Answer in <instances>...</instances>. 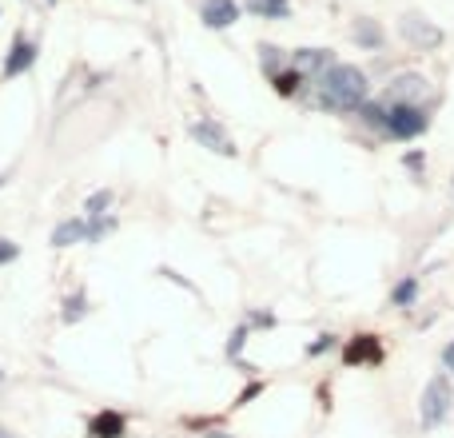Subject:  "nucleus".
<instances>
[{
    "mask_svg": "<svg viewBox=\"0 0 454 438\" xmlns=\"http://www.w3.org/2000/svg\"><path fill=\"white\" fill-rule=\"evenodd\" d=\"M450 411H454V383H450L447 371H439V375L423 387V399H419V423H423V431H434V426H442L450 418Z\"/></svg>",
    "mask_w": 454,
    "mask_h": 438,
    "instance_id": "nucleus-2",
    "label": "nucleus"
},
{
    "mask_svg": "<svg viewBox=\"0 0 454 438\" xmlns=\"http://www.w3.org/2000/svg\"><path fill=\"white\" fill-rule=\"evenodd\" d=\"M343 359L351 363V367H355V363H379V359H383V347H379L375 335H355V343L343 351Z\"/></svg>",
    "mask_w": 454,
    "mask_h": 438,
    "instance_id": "nucleus-9",
    "label": "nucleus"
},
{
    "mask_svg": "<svg viewBox=\"0 0 454 438\" xmlns=\"http://www.w3.org/2000/svg\"><path fill=\"white\" fill-rule=\"evenodd\" d=\"M442 371H447V375H454V339L447 347H442Z\"/></svg>",
    "mask_w": 454,
    "mask_h": 438,
    "instance_id": "nucleus-18",
    "label": "nucleus"
},
{
    "mask_svg": "<svg viewBox=\"0 0 454 438\" xmlns=\"http://www.w3.org/2000/svg\"><path fill=\"white\" fill-rule=\"evenodd\" d=\"M295 84H299V76L291 72V76H275V92H283V96H291L295 92Z\"/></svg>",
    "mask_w": 454,
    "mask_h": 438,
    "instance_id": "nucleus-17",
    "label": "nucleus"
},
{
    "mask_svg": "<svg viewBox=\"0 0 454 438\" xmlns=\"http://www.w3.org/2000/svg\"><path fill=\"white\" fill-rule=\"evenodd\" d=\"M431 128V116H427L419 104H387V128L383 132L391 140H415Z\"/></svg>",
    "mask_w": 454,
    "mask_h": 438,
    "instance_id": "nucleus-3",
    "label": "nucleus"
},
{
    "mask_svg": "<svg viewBox=\"0 0 454 438\" xmlns=\"http://www.w3.org/2000/svg\"><path fill=\"white\" fill-rule=\"evenodd\" d=\"M0 383H4V375H0Z\"/></svg>",
    "mask_w": 454,
    "mask_h": 438,
    "instance_id": "nucleus-23",
    "label": "nucleus"
},
{
    "mask_svg": "<svg viewBox=\"0 0 454 438\" xmlns=\"http://www.w3.org/2000/svg\"><path fill=\"white\" fill-rule=\"evenodd\" d=\"M32 64H36V44H32V40H24V36H16V40H12V48H8L4 76H8V80L20 76V72H28Z\"/></svg>",
    "mask_w": 454,
    "mask_h": 438,
    "instance_id": "nucleus-7",
    "label": "nucleus"
},
{
    "mask_svg": "<svg viewBox=\"0 0 454 438\" xmlns=\"http://www.w3.org/2000/svg\"><path fill=\"white\" fill-rule=\"evenodd\" d=\"M399 36L407 40L411 48H419V52H431V48L442 44V28L434 20H427L423 12H407L399 16Z\"/></svg>",
    "mask_w": 454,
    "mask_h": 438,
    "instance_id": "nucleus-4",
    "label": "nucleus"
},
{
    "mask_svg": "<svg viewBox=\"0 0 454 438\" xmlns=\"http://www.w3.org/2000/svg\"><path fill=\"white\" fill-rule=\"evenodd\" d=\"M355 40H359L363 48H371V52H379L383 48V28H379V20H367V16H359L355 20Z\"/></svg>",
    "mask_w": 454,
    "mask_h": 438,
    "instance_id": "nucleus-11",
    "label": "nucleus"
},
{
    "mask_svg": "<svg viewBox=\"0 0 454 438\" xmlns=\"http://www.w3.org/2000/svg\"><path fill=\"white\" fill-rule=\"evenodd\" d=\"M192 140H200L204 148H212V152H220V156H235V144H231V136L223 132L215 120H196L192 124Z\"/></svg>",
    "mask_w": 454,
    "mask_h": 438,
    "instance_id": "nucleus-6",
    "label": "nucleus"
},
{
    "mask_svg": "<svg viewBox=\"0 0 454 438\" xmlns=\"http://www.w3.org/2000/svg\"><path fill=\"white\" fill-rule=\"evenodd\" d=\"M247 12L267 16V20H283V16H291V0H247Z\"/></svg>",
    "mask_w": 454,
    "mask_h": 438,
    "instance_id": "nucleus-12",
    "label": "nucleus"
},
{
    "mask_svg": "<svg viewBox=\"0 0 454 438\" xmlns=\"http://www.w3.org/2000/svg\"><path fill=\"white\" fill-rule=\"evenodd\" d=\"M295 64H299V72H315V68H323V64L331 68V56L323 52V48H299Z\"/></svg>",
    "mask_w": 454,
    "mask_h": 438,
    "instance_id": "nucleus-14",
    "label": "nucleus"
},
{
    "mask_svg": "<svg viewBox=\"0 0 454 438\" xmlns=\"http://www.w3.org/2000/svg\"><path fill=\"white\" fill-rule=\"evenodd\" d=\"M367 72L355 68V64H331L327 72L319 76V100L323 108L335 112H359L367 104Z\"/></svg>",
    "mask_w": 454,
    "mask_h": 438,
    "instance_id": "nucleus-1",
    "label": "nucleus"
},
{
    "mask_svg": "<svg viewBox=\"0 0 454 438\" xmlns=\"http://www.w3.org/2000/svg\"><path fill=\"white\" fill-rule=\"evenodd\" d=\"M92 434L96 438H120L124 434V418H120L116 411H104V415L92 418Z\"/></svg>",
    "mask_w": 454,
    "mask_h": 438,
    "instance_id": "nucleus-13",
    "label": "nucleus"
},
{
    "mask_svg": "<svg viewBox=\"0 0 454 438\" xmlns=\"http://www.w3.org/2000/svg\"><path fill=\"white\" fill-rule=\"evenodd\" d=\"M0 184H4V180H0Z\"/></svg>",
    "mask_w": 454,
    "mask_h": 438,
    "instance_id": "nucleus-24",
    "label": "nucleus"
},
{
    "mask_svg": "<svg viewBox=\"0 0 454 438\" xmlns=\"http://www.w3.org/2000/svg\"><path fill=\"white\" fill-rule=\"evenodd\" d=\"M207 438H231V434H223V431H215V434H207Z\"/></svg>",
    "mask_w": 454,
    "mask_h": 438,
    "instance_id": "nucleus-21",
    "label": "nucleus"
},
{
    "mask_svg": "<svg viewBox=\"0 0 454 438\" xmlns=\"http://www.w3.org/2000/svg\"><path fill=\"white\" fill-rule=\"evenodd\" d=\"M108 207H112V192L104 188V192H96V196L84 199V219H104L108 215Z\"/></svg>",
    "mask_w": 454,
    "mask_h": 438,
    "instance_id": "nucleus-15",
    "label": "nucleus"
},
{
    "mask_svg": "<svg viewBox=\"0 0 454 438\" xmlns=\"http://www.w3.org/2000/svg\"><path fill=\"white\" fill-rule=\"evenodd\" d=\"M415 299H419V279H415V275H407V279H403L399 287L391 291V303L395 307H411Z\"/></svg>",
    "mask_w": 454,
    "mask_h": 438,
    "instance_id": "nucleus-16",
    "label": "nucleus"
},
{
    "mask_svg": "<svg viewBox=\"0 0 454 438\" xmlns=\"http://www.w3.org/2000/svg\"><path fill=\"white\" fill-rule=\"evenodd\" d=\"M423 96H427V80L419 76V72H403V76L391 80L383 104H419Z\"/></svg>",
    "mask_w": 454,
    "mask_h": 438,
    "instance_id": "nucleus-5",
    "label": "nucleus"
},
{
    "mask_svg": "<svg viewBox=\"0 0 454 438\" xmlns=\"http://www.w3.org/2000/svg\"><path fill=\"white\" fill-rule=\"evenodd\" d=\"M204 24L207 28H231L239 20V4L235 0H204Z\"/></svg>",
    "mask_w": 454,
    "mask_h": 438,
    "instance_id": "nucleus-8",
    "label": "nucleus"
},
{
    "mask_svg": "<svg viewBox=\"0 0 454 438\" xmlns=\"http://www.w3.org/2000/svg\"><path fill=\"white\" fill-rule=\"evenodd\" d=\"M327 347H331V335H323V339H319V343H315V347H311V355H319V351H327Z\"/></svg>",
    "mask_w": 454,
    "mask_h": 438,
    "instance_id": "nucleus-20",
    "label": "nucleus"
},
{
    "mask_svg": "<svg viewBox=\"0 0 454 438\" xmlns=\"http://www.w3.org/2000/svg\"><path fill=\"white\" fill-rule=\"evenodd\" d=\"M0 438H12V434H8V431H4V426H0Z\"/></svg>",
    "mask_w": 454,
    "mask_h": 438,
    "instance_id": "nucleus-22",
    "label": "nucleus"
},
{
    "mask_svg": "<svg viewBox=\"0 0 454 438\" xmlns=\"http://www.w3.org/2000/svg\"><path fill=\"white\" fill-rule=\"evenodd\" d=\"M8 259H16V243L0 239V263H8Z\"/></svg>",
    "mask_w": 454,
    "mask_h": 438,
    "instance_id": "nucleus-19",
    "label": "nucleus"
},
{
    "mask_svg": "<svg viewBox=\"0 0 454 438\" xmlns=\"http://www.w3.org/2000/svg\"><path fill=\"white\" fill-rule=\"evenodd\" d=\"M84 239H88V219H64L52 231L56 247H72V243H84Z\"/></svg>",
    "mask_w": 454,
    "mask_h": 438,
    "instance_id": "nucleus-10",
    "label": "nucleus"
}]
</instances>
